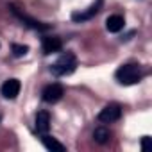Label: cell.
I'll list each match as a JSON object with an SVG mask.
<instances>
[{
    "instance_id": "obj_10",
    "label": "cell",
    "mask_w": 152,
    "mask_h": 152,
    "mask_svg": "<svg viewBox=\"0 0 152 152\" xmlns=\"http://www.w3.org/2000/svg\"><path fill=\"white\" fill-rule=\"evenodd\" d=\"M125 25V20L122 15H111L107 20H106V29L109 32H120Z\"/></svg>"
},
{
    "instance_id": "obj_6",
    "label": "cell",
    "mask_w": 152,
    "mask_h": 152,
    "mask_svg": "<svg viewBox=\"0 0 152 152\" xmlns=\"http://www.w3.org/2000/svg\"><path fill=\"white\" fill-rule=\"evenodd\" d=\"M20 88H22V84H20V81H18V79H9V81H6V83L2 84V90H0V91H2L4 99L13 100V99H16V97H18Z\"/></svg>"
},
{
    "instance_id": "obj_8",
    "label": "cell",
    "mask_w": 152,
    "mask_h": 152,
    "mask_svg": "<svg viewBox=\"0 0 152 152\" xmlns=\"http://www.w3.org/2000/svg\"><path fill=\"white\" fill-rule=\"evenodd\" d=\"M100 6H102V0H97V4H93L91 7H88L86 11H77L72 15V20L73 22H86L90 18H93L99 11H100Z\"/></svg>"
},
{
    "instance_id": "obj_15",
    "label": "cell",
    "mask_w": 152,
    "mask_h": 152,
    "mask_svg": "<svg viewBox=\"0 0 152 152\" xmlns=\"http://www.w3.org/2000/svg\"><path fill=\"white\" fill-rule=\"evenodd\" d=\"M0 120H2V116H0Z\"/></svg>"
},
{
    "instance_id": "obj_7",
    "label": "cell",
    "mask_w": 152,
    "mask_h": 152,
    "mask_svg": "<svg viewBox=\"0 0 152 152\" xmlns=\"http://www.w3.org/2000/svg\"><path fill=\"white\" fill-rule=\"evenodd\" d=\"M41 48H43V54H56L63 48V43L57 36H45L43 41H41Z\"/></svg>"
},
{
    "instance_id": "obj_12",
    "label": "cell",
    "mask_w": 152,
    "mask_h": 152,
    "mask_svg": "<svg viewBox=\"0 0 152 152\" xmlns=\"http://www.w3.org/2000/svg\"><path fill=\"white\" fill-rule=\"evenodd\" d=\"M109 138H111V132H109L106 127H97V129L93 131V140H95L97 143H100V145H106V143L109 141Z\"/></svg>"
},
{
    "instance_id": "obj_4",
    "label": "cell",
    "mask_w": 152,
    "mask_h": 152,
    "mask_svg": "<svg viewBox=\"0 0 152 152\" xmlns=\"http://www.w3.org/2000/svg\"><path fill=\"white\" fill-rule=\"evenodd\" d=\"M120 116H122V107H120V104H107L100 113H99V122H102V124H113V122H116V120H120Z\"/></svg>"
},
{
    "instance_id": "obj_9",
    "label": "cell",
    "mask_w": 152,
    "mask_h": 152,
    "mask_svg": "<svg viewBox=\"0 0 152 152\" xmlns=\"http://www.w3.org/2000/svg\"><path fill=\"white\" fill-rule=\"evenodd\" d=\"M48 129H50V115L48 111H39L36 115V131L41 136V134H47Z\"/></svg>"
},
{
    "instance_id": "obj_3",
    "label": "cell",
    "mask_w": 152,
    "mask_h": 152,
    "mask_svg": "<svg viewBox=\"0 0 152 152\" xmlns=\"http://www.w3.org/2000/svg\"><path fill=\"white\" fill-rule=\"evenodd\" d=\"M9 9H11V13L20 20V22H23L27 27H31V29H34V31H39V32H45V31H48L50 29V25H45V23H41V22H38V20H34V18H31L29 15H25V13H22L16 6H9Z\"/></svg>"
},
{
    "instance_id": "obj_2",
    "label": "cell",
    "mask_w": 152,
    "mask_h": 152,
    "mask_svg": "<svg viewBox=\"0 0 152 152\" xmlns=\"http://www.w3.org/2000/svg\"><path fill=\"white\" fill-rule=\"evenodd\" d=\"M77 68V57L72 52H64L59 56V59L50 66L52 73L57 75V77H64V75H70L72 72H75Z\"/></svg>"
},
{
    "instance_id": "obj_11",
    "label": "cell",
    "mask_w": 152,
    "mask_h": 152,
    "mask_svg": "<svg viewBox=\"0 0 152 152\" xmlns=\"http://www.w3.org/2000/svg\"><path fill=\"white\" fill-rule=\"evenodd\" d=\"M41 143H43L45 148H48V150H59V152L66 150V147H64L63 143H59L56 138H52V136H48V134H41Z\"/></svg>"
},
{
    "instance_id": "obj_5",
    "label": "cell",
    "mask_w": 152,
    "mask_h": 152,
    "mask_svg": "<svg viewBox=\"0 0 152 152\" xmlns=\"http://www.w3.org/2000/svg\"><path fill=\"white\" fill-rule=\"evenodd\" d=\"M63 95H64V90H63V86L59 83H52V84L45 86L43 91H41V99L45 102H48V104H54V102L61 100Z\"/></svg>"
},
{
    "instance_id": "obj_13",
    "label": "cell",
    "mask_w": 152,
    "mask_h": 152,
    "mask_svg": "<svg viewBox=\"0 0 152 152\" xmlns=\"http://www.w3.org/2000/svg\"><path fill=\"white\" fill-rule=\"evenodd\" d=\"M27 52H29V47H27V45H18V43L13 45V54H15V57H22V56H25Z\"/></svg>"
},
{
    "instance_id": "obj_14",
    "label": "cell",
    "mask_w": 152,
    "mask_h": 152,
    "mask_svg": "<svg viewBox=\"0 0 152 152\" xmlns=\"http://www.w3.org/2000/svg\"><path fill=\"white\" fill-rule=\"evenodd\" d=\"M148 141H150L148 136H143V138H141V150H147V148H148Z\"/></svg>"
},
{
    "instance_id": "obj_1",
    "label": "cell",
    "mask_w": 152,
    "mask_h": 152,
    "mask_svg": "<svg viewBox=\"0 0 152 152\" xmlns=\"http://www.w3.org/2000/svg\"><path fill=\"white\" fill-rule=\"evenodd\" d=\"M143 75H145V72H143L141 64H138V63H127V64H122V66L116 70L115 77H116V81H118L120 84L131 86V84L140 83V81L143 79Z\"/></svg>"
}]
</instances>
